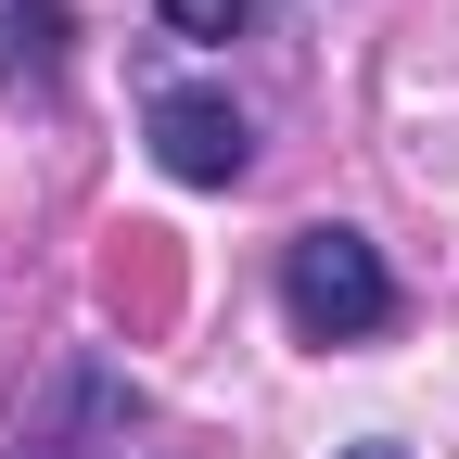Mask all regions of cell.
<instances>
[{
	"instance_id": "277c9868",
	"label": "cell",
	"mask_w": 459,
	"mask_h": 459,
	"mask_svg": "<svg viewBox=\"0 0 459 459\" xmlns=\"http://www.w3.org/2000/svg\"><path fill=\"white\" fill-rule=\"evenodd\" d=\"M65 39H77L65 0H0V77H51V65H65Z\"/></svg>"
},
{
	"instance_id": "3957f363",
	"label": "cell",
	"mask_w": 459,
	"mask_h": 459,
	"mask_svg": "<svg viewBox=\"0 0 459 459\" xmlns=\"http://www.w3.org/2000/svg\"><path fill=\"white\" fill-rule=\"evenodd\" d=\"M102 307L128 319V332H166L179 319V243H166V230H102Z\"/></svg>"
},
{
	"instance_id": "7a4b0ae2",
	"label": "cell",
	"mask_w": 459,
	"mask_h": 459,
	"mask_svg": "<svg viewBox=\"0 0 459 459\" xmlns=\"http://www.w3.org/2000/svg\"><path fill=\"white\" fill-rule=\"evenodd\" d=\"M153 153H166V179L230 192V179L255 166V128H243V102H230V90H153Z\"/></svg>"
},
{
	"instance_id": "5b68a950",
	"label": "cell",
	"mask_w": 459,
	"mask_h": 459,
	"mask_svg": "<svg viewBox=\"0 0 459 459\" xmlns=\"http://www.w3.org/2000/svg\"><path fill=\"white\" fill-rule=\"evenodd\" d=\"M179 39H230V26H255V0H153Z\"/></svg>"
},
{
	"instance_id": "52a82bcc",
	"label": "cell",
	"mask_w": 459,
	"mask_h": 459,
	"mask_svg": "<svg viewBox=\"0 0 459 459\" xmlns=\"http://www.w3.org/2000/svg\"><path fill=\"white\" fill-rule=\"evenodd\" d=\"M26 459H65V446H26Z\"/></svg>"
},
{
	"instance_id": "6da1fadb",
	"label": "cell",
	"mask_w": 459,
	"mask_h": 459,
	"mask_svg": "<svg viewBox=\"0 0 459 459\" xmlns=\"http://www.w3.org/2000/svg\"><path fill=\"white\" fill-rule=\"evenodd\" d=\"M281 319L307 344H370L395 319V281L358 230H294V255H281Z\"/></svg>"
},
{
	"instance_id": "8992f818",
	"label": "cell",
	"mask_w": 459,
	"mask_h": 459,
	"mask_svg": "<svg viewBox=\"0 0 459 459\" xmlns=\"http://www.w3.org/2000/svg\"><path fill=\"white\" fill-rule=\"evenodd\" d=\"M344 459H409V446H344Z\"/></svg>"
}]
</instances>
